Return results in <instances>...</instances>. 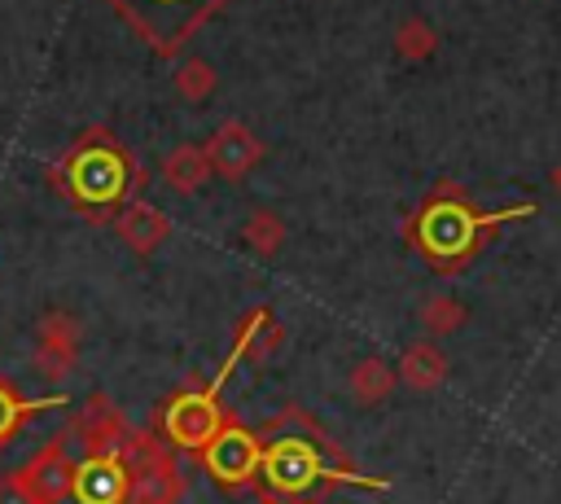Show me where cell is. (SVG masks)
Returning a JSON list of instances; mask_svg holds the SVG:
<instances>
[{"mask_svg":"<svg viewBox=\"0 0 561 504\" xmlns=\"http://www.w3.org/2000/svg\"><path fill=\"white\" fill-rule=\"evenodd\" d=\"M127 469V504H175L184 491V478L175 469V456L153 434H127L123 447Z\"/></svg>","mask_w":561,"mask_h":504,"instance_id":"4","label":"cell"},{"mask_svg":"<svg viewBox=\"0 0 561 504\" xmlns=\"http://www.w3.org/2000/svg\"><path fill=\"white\" fill-rule=\"evenodd\" d=\"M416 320H421V329L430 337H443V333H456L469 320V311H465V302L456 294H434V298H425L416 307Z\"/></svg>","mask_w":561,"mask_h":504,"instance_id":"16","label":"cell"},{"mask_svg":"<svg viewBox=\"0 0 561 504\" xmlns=\"http://www.w3.org/2000/svg\"><path fill=\"white\" fill-rule=\"evenodd\" d=\"M224 416H228V412L219 408L215 394H206V390H184V394H175V399L162 408V434H167L171 447L202 451V447L215 438V429L224 425Z\"/></svg>","mask_w":561,"mask_h":504,"instance_id":"7","label":"cell"},{"mask_svg":"<svg viewBox=\"0 0 561 504\" xmlns=\"http://www.w3.org/2000/svg\"><path fill=\"white\" fill-rule=\"evenodd\" d=\"M66 443H70V434H66V438H53L44 451H35L31 465H22V469L13 473V482L22 486V495H26L31 504H57V500L66 495V486H70V478H75V460H70Z\"/></svg>","mask_w":561,"mask_h":504,"instance_id":"9","label":"cell"},{"mask_svg":"<svg viewBox=\"0 0 561 504\" xmlns=\"http://www.w3.org/2000/svg\"><path fill=\"white\" fill-rule=\"evenodd\" d=\"M162 180L180 193H197L206 180H210V162H206V149L202 145H180L167 153L162 162Z\"/></svg>","mask_w":561,"mask_h":504,"instance_id":"15","label":"cell"},{"mask_svg":"<svg viewBox=\"0 0 561 504\" xmlns=\"http://www.w3.org/2000/svg\"><path fill=\"white\" fill-rule=\"evenodd\" d=\"M394 44H399V53H403V57L421 61V57H430V53H434V44H438V39H434V31H430L421 18H408V22L394 31Z\"/></svg>","mask_w":561,"mask_h":504,"instance_id":"21","label":"cell"},{"mask_svg":"<svg viewBox=\"0 0 561 504\" xmlns=\"http://www.w3.org/2000/svg\"><path fill=\"white\" fill-rule=\"evenodd\" d=\"M206 162H210V171H219V175H228V180H241L250 167H259L263 162V140L245 127V123H224L206 145Z\"/></svg>","mask_w":561,"mask_h":504,"instance_id":"10","label":"cell"},{"mask_svg":"<svg viewBox=\"0 0 561 504\" xmlns=\"http://www.w3.org/2000/svg\"><path fill=\"white\" fill-rule=\"evenodd\" d=\"M53 403H61V394H48V399H18V394L0 381V447L9 443V434L18 429V421H22L26 412H35V408H53Z\"/></svg>","mask_w":561,"mask_h":504,"instance_id":"18","label":"cell"},{"mask_svg":"<svg viewBox=\"0 0 561 504\" xmlns=\"http://www.w3.org/2000/svg\"><path fill=\"white\" fill-rule=\"evenodd\" d=\"M75 351H79V342H48V337H39L35 364H39V373H44V377L61 381V377L75 368Z\"/></svg>","mask_w":561,"mask_h":504,"instance_id":"20","label":"cell"},{"mask_svg":"<svg viewBox=\"0 0 561 504\" xmlns=\"http://www.w3.org/2000/svg\"><path fill=\"white\" fill-rule=\"evenodd\" d=\"M175 92L184 96V101H206L210 92H215V70L206 66V61H184L180 70H175Z\"/></svg>","mask_w":561,"mask_h":504,"instance_id":"19","label":"cell"},{"mask_svg":"<svg viewBox=\"0 0 561 504\" xmlns=\"http://www.w3.org/2000/svg\"><path fill=\"white\" fill-rule=\"evenodd\" d=\"M394 386H399V377H394V368H390L381 355H364V359H355V364H351L346 390H351V399H355L359 408H373V403L390 399V394H394Z\"/></svg>","mask_w":561,"mask_h":504,"instance_id":"14","label":"cell"},{"mask_svg":"<svg viewBox=\"0 0 561 504\" xmlns=\"http://www.w3.org/2000/svg\"><path fill=\"white\" fill-rule=\"evenodd\" d=\"M539 206L535 202H517V206H504V210H482L460 184L443 180L430 188V197L412 210L403 237L408 245L443 276H456L465 272L478 250L486 245V237L500 228V224H513V219H530Z\"/></svg>","mask_w":561,"mask_h":504,"instance_id":"2","label":"cell"},{"mask_svg":"<svg viewBox=\"0 0 561 504\" xmlns=\"http://www.w3.org/2000/svg\"><path fill=\"white\" fill-rule=\"evenodd\" d=\"M254 434H259V478H263L267 491L302 495V500H316V504L324 500V491L333 482L390 491V478L359 473L351 465V456L342 447H333L329 434L320 429V421L307 416L302 408H280Z\"/></svg>","mask_w":561,"mask_h":504,"instance_id":"1","label":"cell"},{"mask_svg":"<svg viewBox=\"0 0 561 504\" xmlns=\"http://www.w3.org/2000/svg\"><path fill=\"white\" fill-rule=\"evenodd\" d=\"M0 504H31V500L22 495V486L13 482V473H9V478H0Z\"/></svg>","mask_w":561,"mask_h":504,"instance_id":"22","label":"cell"},{"mask_svg":"<svg viewBox=\"0 0 561 504\" xmlns=\"http://www.w3.org/2000/svg\"><path fill=\"white\" fill-rule=\"evenodd\" d=\"M114 228H118V237L136 250V254H149L158 241H167V232H171V224H167V215L158 210V206H149V202H127L118 215H114Z\"/></svg>","mask_w":561,"mask_h":504,"instance_id":"13","label":"cell"},{"mask_svg":"<svg viewBox=\"0 0 561 504\" xmlns=\"http://www.w3.org/2000/svg\"><path fill=\"white\" fill-rule=\"evenodd\" d=\"M241 237H245V245L254 250V254H276L280 245H285V224H280V215H272V210H254L250 219H245V228H241Z\"/></svg>","mask_w":561,"mask_h":504,"instance_id":"17","label":"cell"},{"mask_svg":"<svg viewBox=\"0 0 561 504\" xmlns=\"http://www.w3.org/2000/svg\"><path fill=\"white\" fill-rule=\"evenodd\" d=\"M447 373H451V359H447V351H443L438 342H430V337L412 342V346L403 351L399 368H394V377H399L408 390H416V394L438 390V386L447 381Z\"/></svg>","mask_w":561,"mask_h":504,"instance_id":"12","label":"cell"},{"mask_svg":"<svg viewBox=\"0 0 561 504\" xmlns=\"http://www.w3.org/2000/svg\"><path fill=\"white\" fill-rule=\"evenodd\" d=\"M224 0H114V9L158 48L175 53Z\"/></svg>","mask_w":561,"mask_h":504,"instance_id":"5","label":"cell"},{"mask_svg":"<svg viewBox=\"0 0 561 504\" xmlns=\"http://www.w3.org/2000/svg\"><path fill=\"white\" fill-rule=\"evenodd\" d=\"M127 434H131V429H127V421H123V416H118V408H114L110 399H101V394L83 408L79 425L70 429V438H79V443H83V456H92V451H118Z\"/></svg>","mask_w":561,"mask_h":504,"instance_id":"11","label":"cell"},{"mask_svg":"<svg viewBox=\"0 0 561 504\" xmlns=\"http://www.w3.org/2000/svg\"><path fill=\"white\" fill-rule=\"evenodd\" d=\"M557 188H561V167H557Z\"/></svg>","mask_w":561,"mask_h":504,"instance_id":"24","label":"cell"},{"mask_svg":"<svg viewBox=\"0 0 561 504\" xmlns=\"http://www.w3.org/2000/svg\"><path fill=\"white\" fill-rule=\"evenodd\" d=\"M202 465L219 486H250L259 478V434L224 416L215 438L202 447Z\"/></svg>","mask_w":561,"mask_h":504,"instance_id":"6","label":"cell"},{"mask_svg":"<svg viewBox=\"0 0 561 504\" xmlns=\"http://www.w3.org/2000/svg\"><path fill=\"white\" fill-rule=\"evenodd\" d=\"M57 504H127V469L118 451H92L75 460V478Z\"/></svg>","mask_w":561,"mask_h":504,"instance_id":"8","label":"cell"},{"mask_svg":"<svg viewBox=\"0 0 561 504\" xmlns=\"http://www.w3.org/2000/svg\"><path fill=\"white\" fill-rule=\"evenodd\" d=\"M259 504H316V500H302V495H285V491H259Z\"/></svg>","mask_w":561,"mask_h":504,"instance_id":"23","label":"cell"},{"mask_svg":"<svg viewBox=\"0 0 561 504\" xmlns=\"http://www.w3.org/2000/svg\"><path fill=\"white\" fill-rule=\"evenodd\" d=\"M57 180L66 184V193L88 206V210H110L118 206L131 188L145 184V171L131 162V153L110 136V131H88L79 140V149H70V158L61 162Z\"/></svg>","mask_w":561,"mask_h":504,"instance_id":"3","label":"cell"}]
</instances>
